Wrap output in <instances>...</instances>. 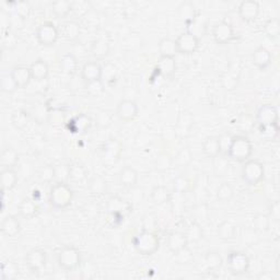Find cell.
I'll use <instances>...</instances> for the list:
<instances>
[{
	"label": "cell",
	"mask_w": 280,
	"mask_h": 280,
	"mask_svg": "<svg viewBox=\"0 0 280 280\" xmlns=\"http://www.w3.org/2000/svg\"><path fill=\"white\" fill-rule=\"evenodd\" d=\"M92 126V120L90 116L86 114H80L73 117L68 123V128L73 134H83L87 132Z\"/></svg>",
	"instance_id": "20"
},
{
	"label": "cell",
	"mask_w": 280,
	"mask_h": 280,
	"mask_svg": "<svg viewBox=\"0 0 280 280\" xmlns=\"http://www.w3.org/2000/svg\"><path fill=\"white\" fill-rule=\"evenodd\" d=\"M256 121L259 125H270L278 124L279 114L278 109L275 105L264 104L262 105L256 114Z\"/></svg>",
	"instance_id": "15"
},
{
	"label": "cell",
	"mask_w": 280,
	"mask_h": 280,
	"mask_svg": "<svg viewBox=\"0 0 280 280\" xmlns=\"http://www.w3.org/2000/svg\"><path fill=\"white\" fill-rule=\"evenodd\" d=\"M82 262L80 250L71 245L64 246L57 254V264L64 271H72L77 269Z\"/></svg>",
	"instance_id": "4"
},
{
	"label": "cell",
	"mask_w": 280,
	"mask_h": 280,
	"mask_svg": "<svg viewBox=\"0 0 280 280\" xmlns=\"http://www.w3.org/2000/svg\"><path fill=\"white\" fill-rule=\"evenodd\" d=\"M12 9L14 13L18 14L22 19H27L31 13V6L25 0H20V2L12 3Z\"/></svg>",
	"instance_id": "47"
},
{
	"label": "cell",
	"mask_w": 280,
	"mask_h": 280,
	"mask_svg": "<svg viewBox=\"0 0 280 280\" xmlns=\"http://www.w3.org/2000/svg\"><path fill=\"white\" fill-rule=\"evenodd\" d=\"M138 179L139 175L137 170L130 165L124 166L119 173V183L126 188H132L136 186Z\"/></svg>",
	"instance_id": "22"
},
{
	"label": "cell",
	"mask_w": 280,
	"mask_h": 280,
	"mask_svg": "<svg viewBox=\"0 0 280 280\" xmlns=\"http://www.w3.org/2000/svg\"><path fill=\"white\" fill-rule=\"evenodd\" d=\"M0 25H2V32L11 30V16L5 9L0 12Z\"/></svg>",
	"instance_id": "61"
},
{
	"label": "cell",
	"mask_w": 280,
	"mask_h": 280,
	"mask_svg": "<svg viewBox=\"0 0 280 280\" xmlns=\"http://www.w3.org/2000/svg\"><path fill=\"white\" fill-rule=\"evenodd\" d=\"M0 277L3 280H13L16 279L19 275V267L16 263L11 261H7L2 265V272H0Z\"/></svg>",
	"instance_id": "40"
},
{
	"label": "cell",
	"mask_w": 280,
	"mask_h": 280,
	"mask_svg": "<svg viewBox=\"0 0 280 280\" xmlns=\"http://www.w3.org/2000/svg\"><path fill=\"white\" fill-rule=\"evenodd\" d=\"M18 44V38L12 30L2 32V47L4 49H13Z\"/></svg>",
	"instance_id": "46"
},
{
	"label": "cell",
	"mask_w": 280,
	"mask_h": 280,
	"mask_svg": "<svg viewBox=\"0 0 280 280\" xmlns=\"http://www.w3.org/2000/svg\"><path fill=\"white\" fill-rule=\"evenodd\" d=\"M123 152V145L115 138H109L102 144L100 148L101 160L106 165H113L120 160Z\"/></svg>",
	"instance_id": "6"
},
{
	"label": "cell",
	"mask_w": 280,
	"mask_h": 280,
	"mask_svg": "<svg viewBox=\"0 0 280 280\" xmlns=\"http://www.w3.org/2000/svg\"><path fill=\"white\" fill-rule=\"evenodd\" d=\"M174 255L176 256V260H178L180 264H188L193 260V253H191V250L188 248V246L183 248L179 253H176Z\"/></svg>",
	"instance_id": "60"
},
{
	"label": "cell",
	"mask_w": 280,
	"mask_h": 280,
	"mask_svg": "<svg viewBox=\"0 0 280 280\" xmlns=\"http://www.w3.org/2000/svg\"><path fill=\"white\" fill-rule=\"evenodd\" d=\"M139 112L137 103L132 100H122L116 107V116L122 122L128 123L134 121Z\"/></svg>",
	"instance_id": "11"
},
{
	"label": "cell",
	"mask_w": 280,
	"mask_h": 280,
	"mask_svg": "<svg viewBox=\"0 0 280 280\" xmlns=\"http://www.w3.org/2000/svg\"><path fill=\"white\" fill-rule=\"evenodd\" d=\"M81 33V27L80 24L78 23L77 21H67L65 22L62 27V35L64 38L69 41V42H76Z\"/></svg>",
	"instance_id": "29"
},
{
	"label": "cell",
	"mask_w": 280,
	"mask_h": 280,
	"mask_svg": "<svg viewBox=\"0 0 280 280\" xmlns=\"http://www.w3.org/2000/svg\"><path fill=\"white\" fill-rule=\"evenodd\" d=\"M178 46V53L183 55H191L200 47V40L191 34L184 32L175 40Z\"/></svg>",
	"instance_id": "12"
},
{
	"label": "cell",
	"mask_w": 280,
	"mask_h": 280,
	"mask_svg": "<svg viewBox=\"0 0 280 280\" xmlns=\"http://www.w3.org/2000/svg\"><path fill=\"white\" fill-rule=\"evenodd\" d=\"M61 69L66 75L72 76L78 70V61L73 54L67 53L61 58Z\"/></svg>",
	"instance_id": "35"
},
{
	"label": "cell",
	"mask_w": 280,
	"mask_h": 280,
	"mask_svg": "<svg viewBox=\"0 0 280 280\" xmlns=\"http://www.w3.org/2000/svg\"><path fill=\"white\" fill-rule=\"evenodd\" d=\"M25 265L32 274H39L47 264V254L42 248H33L25 255Z\"/></svg>",
	"instance_id": "9"
},
{
	"label": "cell",
	"mask_w": 280,
	"mask_h": 280,
	"mask_svg": "<svg viewBox=\"0 0 280 280\" xmlns=\"http://www.w3.org/2000/svg\"><path fill=\"white\" fill-rule=\"evenodd\" d=\"M132 245L139 254L150 256L159 249L160 239L154 232L144 230L135 235L134 239H132Z\"/></svg>",
	"instance_id": "2"
},
{
	"label": "cell",
	"mask_w": 280,
	"mask_h": 280,
	"mask_svg": "<svg viewBox=\"0 0 280 280\" xmlns=\"http://www.w3.org/2000/svg\"><path fill=\"white\" fill-rule=\"evenodd\" d=\"M81 79L83 80L85 83L93 82V81L101 80L102 76V66L98 62H87L83 64L82 68L80 71Z\"/></svg>",
	"instance_id": "17"
},
{
	"label": "cell",
	"mask_w": 280,
	"mask_h": 280,
	"mask_svg": "<svg viewBox=\"0 0 280 280\" xmlns=\"http://www.w3.org/2000/svg\"><path fill=\"white\" fill-rule=\"evenodd\" d=\"M11 121L17 128H23L27 124V113L22 109H18L12 114Z\"/></svg>",
	"instance_id": "56"
},
{
	"label": "cell",
	"mask_w": 280,
	"mask_h": 280,
	"mask_svg": "<svg viewBox=\"0 0 280 280\" xmlns=\"http://www.w3.org/2000/svg\"><path fill=\"white\" fill-rule=\"evenodd\" d=\"M271 54L270 51L264 46L257 47L252 55V62L260 70H265L269 67L271 64Z\"/></svg>",
	"instance_id": "23"
},
{
	"label": "cell",
	"mask_w": 280,
	"mask_h": 280,
	"mask_svg": "<svg viewBox=\"0 0 280 280\" xmlns=\"http://www.w3.org/2000/svg\"><path fill=\"white\" fill-rule=\"evenodd\" d=\"M150 198H151V202L154 205L161 206L171 202L172 194L170 193V189H169L166 186L158 185L156 187H153V189L151 190Z\"/></svg>",
	"instance_id": "28"
},
{
	"label": "cell",
	"mask_w": 280,
	"mask_h": 280,
	"mask_svg": "<svg viewBox=\"0 0 280 280\" xmlns=\"http://www.w3.org/2000/svg\"><path fill=\"white\" fill-rule=\"evenodd\" d=\"M86 90L91 97H100L105 91V85L102 82V80L93 81V82L86 83Z\"/></svg>",
	"instance_id": "54"
},
{
	"label": "cell",
	"mask_w": 280,
	"mask_h": 280,
	"mask_svg": "<svg viewBox=\"0 0 280 280\" xmlns=\"http://www.w3.org/2000/svg\"><path fill=\"white\" fill-rule=\"evenodd\" d=\"M203 151L208 158L215 159L220 156L219 138L216 136H209L203 143Z\"/></svg>",
	"instance_id": "33"
},
{
	"label": "cell",
	"mask_w": 280,
	"mask_h": 280,
	"mask_svg": "<svg viewBox=\"0 0 280 280\" xmlns=\"http://www.w3.org/2000/svg\"><path fill=\"white\" fill-rule=\"evenodd\" d=\"M0 87H2V90L5 93H13L17 89H19L16 81H14L11 73H6V75L2 76V80H0Z\"/></svg>",
	"instance_id": "50"
},
{
	"label": "cell",
	"mask_w": 280,
	"mask_h": 280,
	"mask_svg": "<svg viewBox=\"0 0 280 280\" xmlns=\"http://www.w3.org/2000/svg\"><path fill=\"white\" fill-rule=\"evenodd\" d=\"M159 53L162 57H174L178 54V46L175 40L164 38L159 42Z\"/></svg>",
	"instance_id": "36"
},
{
	"label": "cell",
	"mask_w": 280,
	"mask_h": 280,
	"mask_svg": "<svg viewBox=\"0 0 280 280\" xmlns=\"http://www.w3.org/2000/svg\"><path fill=\"white\" fill-rule=\"evenodd\" d=\"M19 162V154L12 148H6L0 156V165L3 169H13Z\"/></svg>",
	"instance_id": "34"
},
{
	"label": "cell",
	"mask_w": 280,
	"mask_h": 280,
	"mask_svg": "<svg viewBox=\"0 0 280 280\" xmlns=\"http://www.w3.org/2000/svg\"><path fill=\"white\" fill-rule=\"evenodd\" d=\"M179 16L180 18L184 21V23L185 22L189 21L193 19L196 16V8L193 3L190 2H184L179 6Z\"/></svg>",
	"instance_id": "43"
},
{
	"label": "cell",
	"mask_w": 280,
	"mask_h": 280,
	"mask_svg": "<svg viewBox=\"0 0 280 280\" xmlns=\"http://www.w3.org/2000/svg\"><path fill=\"white\" fill-rule=\"evenodd\" d=\"M252 153H253V145H252V142H250L246 136H243V135L233 136L229 152L227 154L228 157L234 161L244 163V162L249 160Z\"/></svg>",
	"instance_id": "3"
},
{
	"label": "cell",
	"mask_w": 280,
	"mask_h": 280,
	"mask_svg": "<svg viewBox=\"0 0 280 280\" xmlns=\"http://www.w3.org/2000/svg\"><path fill=\"white\" fill-rule=\"evenodd\" d=\"M279 124L260 125V134L267 142H274L275 139H277L279 135Z\"/></svg>",
	"instance_id": "41"
},
{
	"label": "cell",
	"mask_w": 280,
	"mask_h": 280,
	"mask_svg": "<svg viewBox=\"0 0 280 280\" xmlns=\"http://www.w3.org/2000/svg\"><path fill=\"white\" fill-rule=\"evenodd\" d=\"M166 246L170 252L173 254L179 253L180 250L188 246V239L185 232L173 231L167 235L166 239Z\"/></svg>",
	"instance_id": "18"
},
{
	"label": "cell",
	"mask_w": 280,
	"mask_h": 280,
	"mask_svg": "<svg viewBox=\"0 0 280 280\" xmlns=\"http://www.w3.org/2000/svg\"><path fill=\"white\" fill-rule=\"evenodd\" d=\"M176 68H178V65H176V61L174 57L160 56L156 65V70L161 76H163L165 78H173L175 76Z\"/></svg>",
	"instance_id": "19"
},
{
	"label": "cell",
	"mask_w": 280,
	"mask_h": 280,
	"mask_svg": "<svg viewBox=\"0 0 280 280\" xmlns=\"http://www.w3.org/2000/svg\"><path fill=\"white\" fill-rule=\"evenodd\" d=\"M242 179L247 185L255 186L260 184L265 175V167L262 162L257 160H247L242 167Z\"/></svg>",
	"instance_id": "5"
},
{
	"label": "cell",
	"mask_w": 280,
	"mask_h": 280,
	"mask_svg": "<svg viewBox=\"0 0 280 280\" xmlns=\"http://www.w3.org/2000/svg\"><path fill=\"white\" fill-rule=\"evenodd\" d=\"M73 200V190L67 183H56L51 186L48 201L51 207L57 210L66 209L71 205Z\"/></svg>",
	"instance_id": "1"
},
{
	"label": "cell",
	"mask_w": 280,
	"mask_h": 280,
	"mask_svg": "<svg viewBox=\"0 0 280 280\" xmlns=\"http://www.w3.org/2000/svg\"><path fill=\"white\" fill-rule=\"evenodd\" d=\"M39 176H40V179L45 183H50V182L55 181L54 166H51V165L43 166L39 172Z\"/></svg>",
	"instance_id": "58"
},
{
	"label": "cell",
	"mask_w": 280,
	"mask_h": 280,
	"mask_svg": "<svg viewBox=\"0 0 280 280\" xmlns=\"http://www.w3.org/2000/svg\"><path fill=\"white\" fill-rule=\"evenodd\" d=\"M87 169L79 163L70 164V180L73 182H82L87 179Z\"/></svg>",
	"instance_id": "48"
},
{
	"label": "cell",
	"mask_w": 280,
	"mask_h": 280,
	"mask_svg": "<svg viewBox=\"0 0 280 280\" xmlns=\"http://www.w3.org/2000/svg\"><path fill=\"white\" fill-rule=\"evenodd\" d=\"M269 213H270V217L272 219H275L276 221L279 220V217H280V206H279L278 202H275L274 204H271V206H270V212Z\"/></svg>",
	"instance_id": "63"
},
{
	"label": "cell",
	"mask_w": 280,
	"mask_h": 280,
	"mask_svg": "<svg viewBox=\"0 0 280 280\" xmlns=\"http://www.w3.org/2000/svg\"><path fill=\"white\" fill-rule=\"evenodd\" d=\"M32 79L35 81H44L48 78L49 66L44 60H36L30 66Z\"/></svg>",
	"instance_id": "24"
},
{
	"label": "cell",
	"mask_w": 280,
	"mask_h": 280,
	"mask_svg": "<svg viewBox=\"0 0 280 280\" xmlns=\"http://www.w3.org/2000/svg\"><path fill=\"white\" fill-rule=\"evenodd\" d=\"M54 173L56 183H67L70 180V164L60 163L54 165Z\"/></svg>",
	"instance_id": "42"
},
{
	"label": "cell",
	"mask_w": 280,
	"mask_h": 280,
	"mask_svg": "<svg viewBox=\"0 0 280 280\" xmlns=\"http://www.w3.org/2000/svg\"><path fill=\"white\" fill-rule=\"evenodd\" d=\"M227 266L234 276L244 275L249 268V259L241 250H232L227 256Z\"/></svg>",
	"instance_id": "7"
},
{
	"label": "cell",
	"mask_w": 280,
	"mask_h": 280,
	"mask_svg": "<svg viewBox=\"0 0 280 280\" xmlns=\"http://www.w3.org/2000/svg\"><path fill=\"white\" fill-rule=\"evenodd\" d=\"M218 237L221 240L229 241L235 238V234H237V227H235L230 221H223L218 226Z\"/></svg>",
	"instance_id": "38"
},
{
	"label": "cell",
	"mask_w": 280,
	"mask_h": 280,
	"mask_svg": "<svg viewBox=\"0 0 280 280\" xmlns=\"http://www.w3.org/2000/svg\"><path fill=\"white\" fill-rule=\"evenodd\" d=\"M215 171L217 172V174L222 175L228 171V162L225 159H219V156L217 158H215Z\"/></svg>",
	"instance_id": "62"
},
{
	"label": "cell",
	"mask_w": 280,
	"mask_h": 280,
	"mask_svg": "<svg viewBox=\"0 0 280 280\" xmlns=\"http://www.w3.org/2000/svg\"><path fill=\"white\" fill-rule=\"evenodd\" d=\"M39 211V205L36 204L35 200H31V198H24L19 205V213L23 218H33L34 216L38 215Z\"/></svg>",
	"instance_id": "30"
},
{
	"label": "cell",
	"mask_w": 280,
	"mask_h": 280,
	"mask_svg": "<svg viewBox=\"0 0 280 280\" xmlns=\"http://www.w3.org/2000/svg\"><path fill=\"white\" fill-rule=\"evenodd\" d=\"M185 25L187 33L195 36L198 40H201L208 31L209 20L205 14L197 13L193 19L185 22Z\"/></svg>",
	"instance_id": "10"
},
{
	"label": "cell",
	"mask_w": 280,
	"mask_h": 280,
	"mask_svg": "<svg viewBox=\"0 0 280 280\" xmlns=\"http://www.w3.org/2000/svg\"><path fill=\"white\" fill-rule=\"evenodd\" d=\"M218 138H219V146H220V154H225V156H227L228 152H229L233 136H231L230 134H222Z\"/></svg>",
	"instance_id": "57"
},
{
	"label": "cell",
	"mask_w": 280,
	"mask_h": 280,
	"mask_svg": "<svg viewBox=\"0 0 280 280\" xmlns=\"http://www.w3.org/2000/svg\"><path fill=\"white\" fill-rule=\"evenodd\" d=\"M21 231V223L14 216L6 217L2 222V232L7 237H17Z\"/></svg>",
	"instance_id": "26"
},
{
	"label": "cell",
	"mask_w": 280,
	"mask_h": 280,
	"mask_svg": "<svg viewBox=\"0 0 280 280\" xmlns=\"http://www.w3.org/2000/svg\"><path fill=\"white\" fill-rule=\"evenodd\" d=\"M173 166V158L166 152L160 153L156 160V167L159 172H166Z\"/></svg>",
	"instance_id": "45"
},
{
	"label": "cell",
	"mask_w": 280,
	"mask_h": 280,
	"mask_svg": "<svg viewBox=\"0 0 280 280\" xmlns=\"http://www.w3.org/2000/svg\"><path fill=\"white\" fill-rule=\"evenodd\" d=\"M35 38L42 46H53L60 39V31L53 22H44L36 30Z\"/></svg>",
	"instance_id": "8"
},
{
	"label": "cell",
	"mask_w": 280,
	"mask_h": 280,
	"mask_svg": "<svg viewBox=\"0 0 280 280\" xmlns=\"http://www.w3.org/2000/svg\"><path fill=\"white\" fill-rule=\"evenodd\" d=\"M212 38L218 44H228L234 39V29L227 21H220L212 27Z\"/></svg>",
	"instance_id": "13"
},
{
	"label": "cell",
	"mask_w": 280,
	"mask_h": 280,
	"mask_svg": "<svg viewBox=\"0 0 280 280\" xmlns=\"http://www.w3.org/2000/svg\"><path fill=\"white\" fill-rule=\"evenodd\" d=\"M72 10V4L67 0H56L51 4V11L57 18H65Z\"/></svg>",
	"instance_id": "39"
},
{
	"label": "cell",
	"mask_w": 280,
	"mask_h": 280,
	"mask_svg": "<svg viewBox=\"0 0 280 280\" xmlns=\"http://www.w3.org/2000/svg\"><path fill=\"white\" fill-rule=\"evenodd\" d=\"M239 14L243 21L253 22L260 14V4L255 0H244L239 6Z\"/></svg>",
	"instance_id": "16"
},
{
	"label": "cell",
	"mask_w": 280,
	"mask_h": 280,
	"mask_svg": "<svg viewBox=\"0 0 280 280\" xmlns=\"http://www.w3.org/2000/svg\"><path fill=\"white\" fill-rule=\"evenodd\" d=\"M190 187V182L186 178V176H178L174 181H173V189L175 193L178 194H185L188 191Z\"/></svg>",
	"instance_id": "53"
},
{
	"label": "cell",
	"mask_w": 280,
	"mask_h": 280,
	"mask_svg": "<svg viewBox=\"0 0 280 280\" xmlns=\"http://www.w3.org/2000/svg\"><path fill=\"white\" fill-rule=\"evenodd\" d=\"M106 209L110 215L124 217L128 215V213L131 211L132 207L128 202L123 200V198L119 196H112L107 200Z\"/></svg>",
	"instance_id": "14"
},
{
	"label": "cell",
	"mask_w": 280,
	"mask_h": 280,
	"mask_svg": "<svg viewBox=\"0 0 280 280\" xmlns=\"http://www.w3.org/2000/svg\"><path fill=\"white\" fill-rule=\"evenodd\" d=\"M2 190L11 191L18 183V175L13 169H3L2 170Z\"/></svg>",
	"instance_id": "31"
},
{
	"label": "cell",
	"mask_w": 280,
	"mask_h": 280,
	"mask_svg": "<svg viewBox=\"0 0 280 280\" xmlns=\"http://www.w3.org/2000/svg\"><path fill=\"white\" fill-rule=\"evenodd\" d=\"M110 45L109 43L103 39H97L91 43L90 53L97 60H104L109 55Z\"/></svg>",
	"instance_id": "25"
},
{
	"label": "cell",
	"mask_w": 280,
	"mask_h": 280,
	"mask_svg": "<svg viewBox=\"0 0 280 280\" xmlns=\"http://www.w3.org/2000/svg\"><path fill=\"white\" fill-rule=\"evenodd\" d=\"M234 190L230 183L225 182L217 189V198L220 202H229L233 197Z\"/></svg>",
	"instance_id": "49"
},
{
	"label": "cell",
	"mask_w": 280,
	"mask_h": 280,
	"mask_svg": "<svg viewBox=\"0 0 280 280\" xmlns=\"http://www.w3.org/2000/svg\"><path fill=\"white\" fill-rule=\"evenodd\" d=\"M185 234H186V237L188 239V242L189 241H193V242L200 241L203 238L202 226L198 222H196V221H194V222H191L187 227V230H186Z\"/></svg>",
	"instance_id": "51"
},
{
	"label": "cell",
	"mask_w": 280,
	"mask_h": 280,
	"mask_svg": "<svg viewBox=\"0 0 280 280\" xmlns=\"http://www.w3.org/2000/svg\"><path fill=\"white\" fill-rule=\"evenodd\" d=\"M95 121H97V124L100 127H108L110 125V122H112V117L106 112V110H100V112L95 116Z\"/></svg>",
	"instance_id": "59"
},
{
	"label": "cell",
	"mask_w": 280,
	"mask_h": 280,
	"mask_svg": "<svg viewBox=\"0 0 280 280\" xmlns=\"http://www.w3.org/2000/svg\"><path fill=\"white\" fill-rule=\"evenodd\" d=\"M253 225H254V228L256 231L266 232L270 227V219L266 215H262V213H259V215H256L254 217Z\"/></svg>",
	"instance_id": "52"
},
{
	"label": "cell",
	"mask_w": 280,
	"mask_h": 280,
	"mask_svg": "<svg viewBox=\"0 0 280 280\" xmlns=\"http://www.w3.org/2000/svg\"><path fill=\"white\" fill-rule=\"evenodd\" d=\"M191 212H193V216L196 219V222H198V221H206L209 218V209L208 206L206 204L196 205Z\"/></svg>",
	"instance_id": "55"
},
{
	"label": "cell",
	"mask_w": 280,
	"mask_h": 280,
	"mask_svg": "<svg viewBox=\"0 0 280 280\" xmlns=\"http://www.w3.org/2000/svg\"><path fill=\"white\" fill-rule=\"evenodd\" d=\"M88 188H89L90 193L92 195H103L106 193L107 190V182L106 180L101 175H94L89 180L88 183Z\"/></svg>",
	"instance_id": "32"
},
{
	"label": "cell",
	"mask_w": 280,
	"mask_h": 280,
	"mask_svg": "<svg viewBox=\"0 0 280 280\" xmlns=\"http://www.w3.org/2000/svg\"><path fill=\"white\" fill-rule=\"evenodd\" d=\"M119 78V69L113 63H106L102 66V82L108 87H112L116 83Z\"/></svg>",
	"instance_id": "27"
},
{
	"label": "cell",
	"mask_w": 280,
	"mask_h": 280,
	"mask_svg": "<svg viewBox=\"0 0 280 280\" xmlns=\"http://www.w3.org/2000/svg\"><path fill=\"white\" fill-rule=\"evenodd\" d=\"M264 32L269 39H277L280 35V22L278 19H269L264 23Z\"/></svg>",
	"instance_id": "44"
},
{
	"label": "cell",
	"mask_w": 280,
	"mask_h": 280,
	"mask_svg": "<svg viewBox=\"0 0 280 280\" xmlns=\"http://www.w3.org/2000/svg\"><path fill=\"white\" fill-rule=\"evenodd\" d=\"M205 264L208 270L217 271L222 267V264H223L222 256H221L220 253L217 252V250H210V252H208L205 255Z\"/></svg>",
	"instance_id": "37"
},
{
	"label": "cell",
	"mask_w": 280,
	"mask_h": 280,
	"mask_svg": "<svg viewBox=\"0 0 280 280\" xmlns=\"http://www.w3.org/2000/svg\"><path fill=\"white\" fill-rule=\"evenodd\" d=\"M10 73L20 89H22V88H26L32 80L30 67H26V66H16V67L12 68Z\"/></svg>",
	"instance_id": "21"
}]
</instances>
